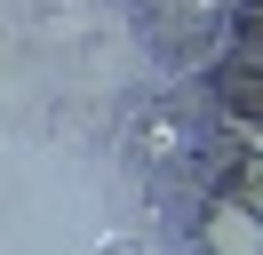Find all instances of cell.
Returning <instances> with one entry per match:
<instances>
[{"label":"cell","mask_w":263,"mask_h":255,"mask_svg":"<svg viewBox=\"0 0 263 255\" xmlns=\"http://www.w3.org/2000/svg\"><path fill=\"white\" fill-rule=\"evenodd\" d=\"M208 255H263V207L255 199L208 207Z\"/></svg>","instance_id":"cell-1"},{"label":"cell","mask_w":263,"mask_h":255,"mask_svg":"<svg viewBox=\"0 0 263 255\" xmlns=\"http://www.w3.org/2000/svg\"><path fill=\"white\" fill-rule=\"evenodd\" d=\"M255 207H263V175H255Z\"/></svg>","instance_id":"cell-2"}]
</instances>
